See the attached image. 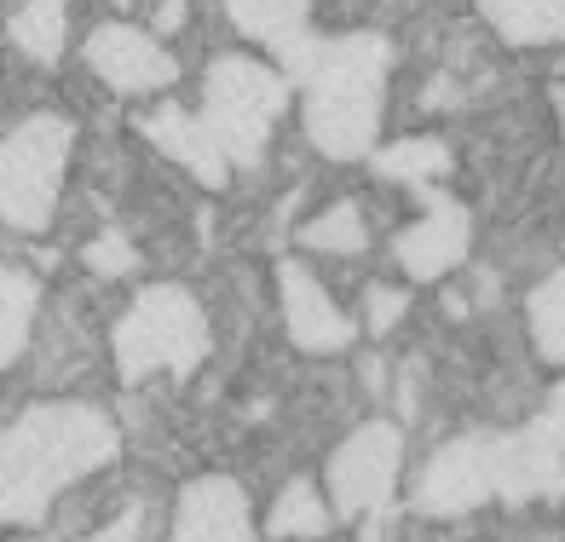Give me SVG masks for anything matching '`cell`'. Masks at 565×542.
Masks as SVG:
<instances>
[{"instance_id": "obj_16", "label": "cell", "mask_w": 565, "mask_h": 542, "mask_svg": "<svg viewBox=\"0 0 565 542\" xmlns=\"http://www.w3.org/2000/svg\"><path fill=\"white\" fill-rule=\"evenodd\" d=\"M64 30H70V0H23L12 12V41H18V53H30L35 64L64 59Z\"/></svg>"}, {"instance_id": "obj_1", "label": "cell", "mask_w": 565, "mask_h": 542, "mask_svg": "<svg viewBox=\"0 0 565 542\" xmlns=\"http://www.w3.org/2000/svg\"><path fill=\"white\" fill-rule=\"evenodd\" d=\"M121 433L105 410L53 398L0 427V525H41L70 485L110 468Z\"/></svg>"}, {"instance_id": "obj_5", "label": "cell", "mask_w": 565, "mask_h": 542, "mask_svg": "<svg viewBox=\"0 0 565 542\" xmlns=\"http://www.w3.org/2000/svg\"><path fill=\"white\" fill-rule=\"evenodd\" d=\"M75 127L53 110H41L30 121H18L0 139V220L12 231H46L64 191Z\"/></svg>"}, {"instance_id": "obj_9", "label": "cell", "mask_w": 565, "mask_h": 542, "mask_svg": "<svg viewBox=\"0 0 565 542\" xmlns=\"http://www.w3.org/2000/svg\"><path fill=\"white\" fill-rule=\"evenodd\" d=\"M422 202H427V214L409 225V231H398L393 254H398V266L416 277V283H439L445 272H456L461 261H468L473 220H468V209H461L456 196L433 191V185H422Z\"/></svg>"}, {"instance_id": "obj_15", "label": "cell", "mask_w": 565, "mask_h": 542, "mask_svg": "<svg viewBox=\"0 0 565 542\" xmlns=\"http://www.w3.org/2000/svg\"><path fill=\"white\" fill-rule=\"evenodd\" d=\"M479 18L508 46H554L565 41V0H479Z\"/></svg>"}, {"instance_id": "obj_21", "label": "cell", "mask_w": 565, "mask_h": 542, "mask_svg": "<svg viewBox=\"0 0 565 542\" xmlns=\"http://www.w3.org/2000/svg\"><path fill=\"white\" fill-rule=\"evenodd\" d=\"M300 243L323 248V254H364L370 231H364V220H358V202H335V209H323L318 220L300 225Z\"/></svg>"}, {"instance_id": "obj_26", "label": "cell", "mask_w": 565, "mask_h": 542, "mask_svg": "<svg viewBox=\"0 0 565 542\" xmlns=\"http://www.w3.org/2000/svg\"><path fill=\"white\" fill-rule=\"evenodd\" d=\"M179 18H185V0H168V7L157 12V23H162V30H173V23H179Z\"/></svg>"}, {"instance_id": "obj_3", "label": "cell", "mask_w": 565, "mask_h": 542, "mask_svg": "<svg viewBox=\"0 0 565 542\" xmlns=\"http://www.w3.org/2000/svg\"><path fill=\"white\" fill-rule=\"evenodd\" d=\"M110 347H116V375L134 386L157 370L191 375L202 358H209L214 329H209V312L196 306L191 289H179V283H150V289H139V300L121 312Z\"/></svg>"}, {"instance_id": "obj_11", "label": "cell", "mask_w": 565, "mask_h": 542, "mask_svg": "<svg viewBox=\"0 0 565 542\" xmlns=\"http://www.w3.org/2000/svg\"><path fill=\"white\" fill-rule=\"evenodd\" d=\"M277 289H282V323H289V341L300 352H341V347H352L358 323L341 312L335 295H329L300 261L277 266Z\"/></svg>"}, {"instance_id": "obj_4", "label": "cell", "mask_w": 565, "mask_h": 542, "mask_svg": "<svg viewBox=\"0 0 565 542\" xmlns=\"http://www.w3.org/2000/svg\"><path fill=\"white\" fill-rule=\"evenodd\" d=\"M282 105H289L282 70H271L260 59H243V53H225L209 64V82H202V127L214 134L225 162H243V168L260 162Z\"/></svg>"}, {"instance_id": "obj_23", "label": "cell", "mask_w": 565, "mask_h": 542, "mask_svg": "<svg viewBox=\"0 0 565 542\" xmlns=\"http://www.w3.org/2000/svg\"><path fill=\"white\" fill-rule=\"evenodd\" d=\"M404 312H409V300H404L398 289H381V283H370V295H364V323H370V334H393Z\"/></svg>"}, {"instance_id": "obj_8", "label": "cell", "mask_w": 565, "mask_h": 542, "mask_svg": "<svg viewBox=\"0 0 565 542\" xmlns=\"http://www.w3.org/2000/svg\"><path fill=\"white\" fill-rule=\"evenodd\" d=\"M491 485L502 502H536L565 490V438L531 416L513 433H491Z\"/></svg>"}, {"instance_id": "obj_20", "label": "cell", "mask_w": 565, "mask_h": 542, "mask_svg": "<svg viewBox=\"0 0 565 542\" xmlns=\"http://www.w3.org/2000/svg\"><path fill=\"white\" fill-rule=\"evenodd\" d=\"M525 318H531V341L536 352L548 358V364H565V272L543 277L531 289V306H525Z\"/></svg>"}, {"instance_id": "obj_10", "label": "cell", "mask_w": 565, "mask_h": 542, "mask_svg": "<svg viewBox=\"0 0 565 542\" xmlns=\"http://www.w3.org/2000/svg\"><path fill=\"white\" fill-rule=\"evenodd\" d=\"M87 64L110 93H162L168 82H179V64L168 46H157L134 23H98L87 35Z\"/></svg>"}, {"instance_id": "obj_6", "label": "cell", "mask_w": 565, "mask_h": 542, "mask_svg": "<svg viewBox=\"0 0 565 542\" xmlns=\"http://www.w3.org/2000/svg\"><path fill=\"white\" fill-rule=\"evenodd\" d=\"M398 468H404V433L393 422L352 427L335 445V456H329V497H335V513L352 520L364 542H381V531L393 520Z\"/></svg>"}, {"instance_id": "obj_27", "label": "cell", "mask_w": 565, "mask_h": 542, "mask_svg": "<svg viewBox=\"0 0 565 542\" xmlns=\"http://www.w3.org/2000/svg\"><path fill=\"white\" fill-rule=\"evenodd\" d=\"M358 375H364V386H381V358H364V364H358Z\"/></svg>"}, {"instance_id": "obj_7", "label": "cell", "mask_w": 565, "mask_h": 542, "mask_svg": "<svg viewBox=\"0 0 565 542\" xmlns=\"http://www.w3.org/2000/svg\"><path fill=\"white\" fill-rule=\"evenodd\" d=\"M491 497H497V485H491V433H461V438H450V445H439L427 456L409 502H416V513H427V520H461V513H473Z\"/></svg>"}, {"instance_id": "obj_22", "label": "cell", "mask_w": 565, "mask_h": 542, "mask_svg": "<svg viewBox=\"0 0 565 542\" xmlns=\"http://www.w3.org/2000/svg\"><path fill=\"white\" fill-rule=\"evenodd\" d=\"M87 266H93L98 277H121V272L139 266V254H134V243H127L121 231L110 225V231H98V237L87 243Z\"/></svg>"}, {"instance_id": "obj_12", "label": "cell", "mask_w": 565, "mask_h": 542, "mask_svg": "<svg viewBox=\"0 0 565 542\" xmlns=\"http://www.w3.org/2000/svg\"><path fill=\"white\" fill-rule=\"evenodd\" d=\"M168 542H254V513L237 479H191L179 490L173 536Z\"/></svg>"}, {"instance_id": "obj_24", "label": "cell", "mask_w": 565, "mask_h": 542, "mask_svg": "<svg viewBox=\"0 0 565 542\" xmlns=\"http://www.w3.org/2000/svg\"><path fill=\"white\" fill-rule=\"evenodd\" d=\"M139 531H145V513L127 508V513H116L105 531H93V536H82V542H139Z\"/></svg>"}, {"instance_id": "obj_19", "label": "cell", "mask_w": 565, "mask_h": 542, "mask_svg": "<svg viewBox=\"0 0 565 542\" xmlns=\"http://www.w3.org/2000/svg\"><path fill=\"white\" fill-rule=\"evenodd\" d=\"M375 173L398 179V185H433L439 173H450V145L445 139H398L375 157Z\"/></svg>"}, {"instance_id": "obj_28", "label": "cell", "mask_w": 565, "mask_h": 542, "mask_svg": "<svg viewBox=\"0 0 565 542\" xmlns=\"http://www.w3.org/2000/svg\"><path fill=\"white\" fill-rule=\"evenodd\" d=\"M554 110H559V127H565V87H554Z\"/></svg>"}, {"instance_id": "obj_17", "label": "cell", "mask_w": 565, "mask_h": 542, "mask_svg": "<svg viewBox=\"0 0 565 542\" xmlns=\"http://www.w3.org/2000/svg\"><path fill=\"white\" fill-rule=\"evenodd\" d=\"M35 277L18 272V266H0V370L30 347V329H35Z\"/></svg>"}, {"instance_id": "obj_2", "label": "cell", "mask_w": 565, "mask_h": 542, "mask_svg": "<svg viewBox=\"0 0 565 542\" xmlns=\"http://www.w3.org/2000/svg\"><path fill=\"white\" fill-rule=\"evenodd\" d=\"M393 46L381 35H312L282 64V82L306 93V139L335 162L370 157Z\"/></svg>"}, {"instance_id": "obj_14", "label": "cell", "mask_w": 565, "mask_h": 542, "mask_svg": "<svg viewBox=\"0 0 565 542\" xmlns=\"http://www.w3.org/2000/svg\"><path fill=\"white\" fill-rule=\"evenodd\" d=\"M225 12L248 41H260L266 53H277V70L312 41V23H306L312 18V0H225Z\"/></svg>"}, {"instance_id": "obj_25", "label": "cell", "mask_w": 565, "mask_h": 542, "mask_svg": "<svg viewBox=\"0 0 565 542\" xmlns=\"http://www.w3.org/2000/svg\"><path fill=\"white\" fill-rule=\"evenodd\" d=\"M543 422H548V427L565 438V381H559L554 393H548V404H543Z\"/></svg>"}, {"instance_id": "obj_13", "label": "cell", "mask_w": 565, "mask_h": 542, "mask_svg": "<svg viewBox=\"0 0 565 542\" xmlns=\"http://www.w3.org/2000/svg\"><path fill=\"white\" fill-rule=\"evenodd\" d=\"M139 127H145V139L157 145L162 157H173L185 173H196L202 185H225L231 162L220 157V145H214L209 127H202V116H185L179 105H162V110H150Z\"/></svg>"}, {"instance_id": "obj_29", "label": "cell", "mask_w": 565, "mask_h": 542, "mask_svg": "<svg viewBox=\"0 0 565 542\" xmlns=\"http://www.w3.org/2000/svg\"><path fill=\"white\" fill-rule=\"evenodd\" d=\"M116 7H127V0H116Z\"/></svg>"}, {"instance_id": "obj_18", "label": "cell", "mask_w": 565, "mask_h": 542, "mask_svg": "<svg viewBox=\"0 0 565 542\" xmlns=\"http://www.w3.org/2000/svg\"><path fill=\"white\" fill-rule=\"evenodd\" d=\"M329 525H335V513L323 508L312 479H289V490H282L277 508L266 513V536L271 542H282V536H329Z\"/></svg>"}]
</instances>
